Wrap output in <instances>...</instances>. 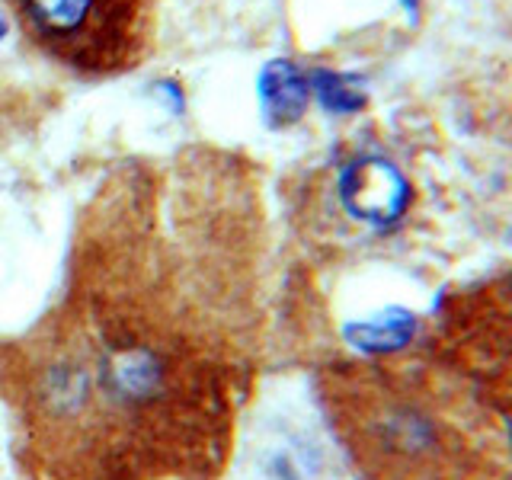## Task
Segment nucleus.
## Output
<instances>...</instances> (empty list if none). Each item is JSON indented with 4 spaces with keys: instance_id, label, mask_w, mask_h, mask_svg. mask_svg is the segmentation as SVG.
<instances>
[{
    "instance_id": "nucleus-5",
    "label": "nucleus",
    "mask_w": 512,
    "mask_h": 480,
    "mask_svg": "<svg viewBox=\"0 0 512 480\" xmlns=\"http://www.w3.org/2000/svg\"><path fill=\"white\" fill-rule=\"evenodd\" d=\"M311 100V77L298 71L292 61H269L260 74V103L272 128L292 125L304 116Z\"/></svg>"
},
{
    "instance_id": "nucleus-8",
    "label": "nucleus",
    "mask_w": 512,
    "mask_h": 480,
    "mask_svg": "<svg viewBox=\"0 0 512 480\" xmlns=\"http://www.w3.org/2000/svg\"><path fill=\"white\" fill-rule=\"evenodd\" d=\"M4 36H7V16L0 13V39H4Z\"/></svg>"
},
{
    "instance_id": "nucleus-6",
    "label": "nucleus",
    "mask_w": 512,
    "mask_h": 480,
    "mask_svg": "<svg viewBox=\"0 0 512 480\" xmlns=\"http://www.w3.org/2000/svg\"><path fill=\"white\" fill-rule=\"evenodd\" d=\"M311 90L317 93L320 106L336 112V116H349V112H359L365 106V90L359 87V80L336 71H314Z\"/></svg>"
},
{
    "instance_id": "nucleus-3",
    "label": "nucleus",
    "mask_w": 512,
    "mask_h": 480,
    "mask_svg": "<svg viewBox=\"0 0 512 480\" xmlns=\"http://www.w3.org/2000/svg\"><path fill=\"white\" fill-rule=\"evenodd\" d=\"M48 52L80 68H116L135 36L141 0H13Z\"/></svg>"
},
{
    "instance_id": "nucleus-2",
    "label": "nucleus",
    "mask_w": 512,
    "mask_h": 480,
    "mask_svg": "<svg viewBox=\"0 0 512 480\" xmlns=\"http://www.w3.org/2000/svg\"><path fill=\"white\" fill-rule=\"evenodd\" d=\"M448 343L455 372L468 378L496 420H506L512 452V276L452 304Z\"/></svg>"
},
{
    "instance_id": "nucleus-4",
    "label": "nucleus",
    "mask_w": 512,
    "mask_h": 480,
    "mask_svg": "<svg viewBox=\"0 0 512 480\" xmlns=\"http://www.w3.org/2000/svg\"><path fill=\"white\" fill-rule=\"evenodd\" d=\"M410 196V180L384 157H359L340 173V199L346 212L378 228L404 218Z\"/></svg>"
},
{
    "instance_id": "nucleus-1",
    "label": "nucleus",
    "mask_w": 512,
    "mask_h": 480,
    "mask_svg": "<svg viewBox=\"0 0 512 480\" xmlns=\"http://www.w3.org/2000/svg\"><path fill=\"white\" fill-rule=\"evenodd\" d=\"M368 480H509L496 413L455 368L362 365L333 388Z\"/></svg>"
},
{
    "instance_id": "nucleus-7",
    "label": "nucleus",
    "mask_w": 512,
    "mask_h": 480,
    "mask_svg": "<svg viewBox=\"0 0 512 480\" xmlns=\"http://www.w3.org/2000/svg\"><path fill=\"white\" fill-rule=\"evenodd\" d=\"M400 4L407 7V13H416V7H420V0H400Z\"/></svg>"
}]
</instances>
